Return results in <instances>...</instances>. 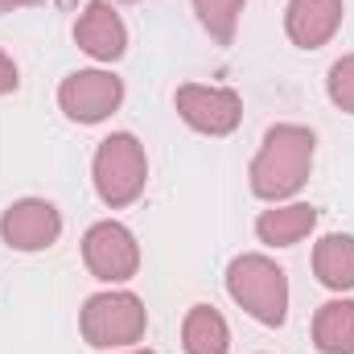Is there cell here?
Masks as SVG:
<instances>
[{
  "label": "cell",
  "mask_w": 354,
  "mask_h": 354,
  "mask_svg": "<svg viewBox=\"0 0 354 354\" xmlns=\"http://www.w3.org/2000/svg\"><path fill=\"white\" fill-rule=\"evenodd\" d=\"M111 354H157V351H149V346H128V351H111Z\"/></svg>",
  "instance_id": "cell-19"
},
{
  "label": "cell",
  "mask_w": 354,
  "mask_h": 354,
  "mask_svg": "<svg viewBox=\"0 0 354 354\" xmlns=\"http://www.w3.org/2000/svg\"><path fill=\"white\" fill-rule=\"evenodd\" d=\"M17 87H21V71H17V62L0 50V95H12Z\"/></svg>",
  "instance_id": "cell-17"
},
{
  "label": "cell",
  "mask_w": 354,
  "mask_h": 354,
  "mask_svg": "<svg viewBox=\"0 0 354 354\" xmlns=\"http://www.w3.org/2000/svg\"><path fill=\"white\" fill-rule=\"evenodd\" d=\"M91 181H95V194L107 210H124L132 206L145 185H149V157H145V145L132 136V132H111L99 140L95 149V161H91Z\"/></svg>",
  "instance_id": "cell-3"
},
{
  "label": "cell",
  "mask_w": 354,
  "mask_h": 354,
  "mask_svg": "<svg viewBox=\"0 0 354 354\" xmlns=\"http://www.w3.org/2000/svg\"><path fill=\"white\" fill-rule=\"evenodd\" d=\"M313 227H317V206H309V202H272V210H264L256 218V239L264 248H292Z\"/></svg>",
  "instance_id": "cell-11"
},
{
  "label": "cell",
  "mask_w": 354,
  "mask_h": 354,
  "mask_svg": "<svg viewBox=\"0 0 354 354\" xmlns=\"http://www.w3.org/2000/svg\"><path fill=\"white\" fill-rule=\"evenodd\" d=\"M313 346L322 354H354V301L334 297L313 317Z\"/></svg>",
  "instance_id": "cell-14"
},
{
  "label": "cell",
  "mask_w": 354,
  "mask_h": 354,
  "mask_svg": "<svg viewBox=\"0 0 354 354\" xmlns=\"http://www.w3.org/2000/svg\"><path fill=\"white\" fill-rule=\"evenodd\" d=\"M181 351L185 354H227L231 326L214 305H194L181 322Z\"/></svg>",
  "instance_id": "cell-13"
},
{
  "label": "cell",
  "mask_w": 354,
  "mask_h": 354,
  "mask_svg": "<svg viewBox=\"0 0 354 354\" xmlns=\"http://www.w3.org/2000/svg\"><path fill=\"white\" fill-rule=\"evenodd\" d=\"M0 239L12 252H50L62 239V214L46 198H17L0 214Z\"/></svg>",
  "instance_id": "cell-8"
},
{
  "label": "cell",
  "mask_w": 354,
  "mask_h": 354,
  "mask_svg": "<svg viewBox=\"0 0 354 354\" xmlns=\"http://www.w3.org/2000/svg\"><path fill=\"white\" fill-rule=\"evenodd\" d=\"M326 95H330V103H334L338 111L354 115V54H342V58L330 66V75H326Z\"/></svg>",
  "instance_id": "cell-16"
},
{
  "label": "cell",
  "mask_w": 354,
  "mask_h": 354,
  "mask_svg": "<svg viewBox=\"0 0 354 354\" xmlns=\"http://www.w3.org/2000/svg\"><path fill=\"white\" fill-rule=\"evenodd\" d=\"M79 330H83V342L95 351H128L145 338L149 330V309L136 292L128 288H107V292H95L87 297L83 313H79Z\"/></svg>",
  "instance_id": "cell-4"
},
{
  "label": "cell",
  "mask_w": 354,
  "mask_h": 354,
  "mask_svg": "<svg viewBox=\"0 0 354 354\" xmlns=\"http://www.w3.org/2000/svg\"><path fill=\"white\" fill-rule=\"evenodd\" d=\"M124 103V79L111 71H75L58 83V107L66 120L75 124H103L107 115H115Z\"/></svg>",
  "instance_id": "cell-7"
},
{
  "label": "cell",
  "mask_w": 354,
  "mask_h": 354,
  "mask_svg": "<svg viewBox=\"0 0 354 354\" xmlns=\"http://www.w3.org/2000/svg\"><path fill=\"white\" fill-rule=\"evenodd\" d=\"M317 136L305 124H272L260 140V153L252 157V194L264 202H288L305 189L313 174Z\"/></svg>",
  "instance_id": "cell-1"
},
{
  "label": "cell",
  "mask_w": 354,
  "mask_h": 354,
  "mask_svg": "<svg viewBox=\"0 0 354 354\" xmlns=\"http://www.w3.org/2000/svg\"><path fill=\"white\" fill-rule=\"evenodd\" d=\"M342 12H346L342 0H288L284 33L297 50H322L342 29Z\"/></svg>",
  "instance_id": "cell-10"
},
{
  "label": "cell",
  "mask_w": 354,
  "mask_h": 354,
  "mask_svg": "<svg viewBox=\"0 0 354 354\" xmlns=\"http://www.w3.org/2000/svg\"><path fill=\"white\" fill-rule=\"evenodd\" d=\"M243 4H248V0H194V12H198V25H202L218 46H231L235 33H239Z\"/></svg>",
  "instance_id": "cell-15"
},
{
  "label": "cell",
  "mask_w": 354,
  "mask_h": 354,
  "mask_svg": "<svg viewBox=\"0 0 354 354\" xmlns=\"http://www.w3.org/2000/svg\"><path fill=\"white\" fill-rule=\"evenodd\" d=\"M83 264L103 284H128L140 272V243L124 223L99 218L83 235Z\"/></svg>",
  "instance_id": "cell-5"
},
{
  "label": "cell",
  "mask_w": 354,
  "mask_h": 354,
  "mask_svg": "<svg viewBox=\"0 0 354 354\" xmlns=\"http://www.w3.org/2000/svg\"><path fill=\"white\" fill-rule=\"evenodd\" d=\"M174 107L185 128L202 136H231L243 124V99L231 87H210V83H181L174 91Z\"/></svg>",
  "instance_id": "cell-6"
},
{
  "label": "cell",
  "mask_w": 354,
  "mask_h": 354,
  "mask_svg": "<svg viewBox=\"0 0 354 354\" xmlns=\"http://www.w3.org/2000/svg\"><path fill=\"white\" fill-rule=\"evenodd\" d=\"M29 4H41V0H0V12H17V8H29Z\"/></svg>",
  "instance_id": "cell-18"
},
{
  "label": "cell",
  "mask_w": 354,
  "mask_h": 354,
  "mask_svg": "<svg viewBox=\"0 0 354 354\" xmlns=\"http://www.w3.org/2000/svg\"><path fill=\"white\" fill-rule=\"evenodd\" d=\"M313 276L330 292H351L354 288V235L330 231L313 243Z\"/></svg>",
  "instance_id": "cell-12"
},
{
  "label": "cell",
  "mask_w": 354,
  "mask_h": 354,
  "mask_svg": "<svg viewBox=\"0 0 354 354\" xmlns=\"http://www.w3.org/2000/svg\"><path fill=\"white\" fill-rule=\"evenodd\" d=\"M227 292L248 317H256L268 330L284 326L288 317V276L264 252H248L227 264Z\"/></svg>",
  "instance_id": "cell-2"
},
{
  "label": "cell",
  "mask_w": 354,
  "mask_h": 354,
  "mask_svg": "<svg viewBox=\"0 0 354 354\" xmlns=\"http://www.w3.org/2000/svg\"><path fill=\"white\" fill-rule=\"evenodd\" d=\"M75 46L95 62H120L128 54V25L111 0H87L75 21Z\"/></svg>",
  "instance_id": "cell-9"
}]
</instances>
